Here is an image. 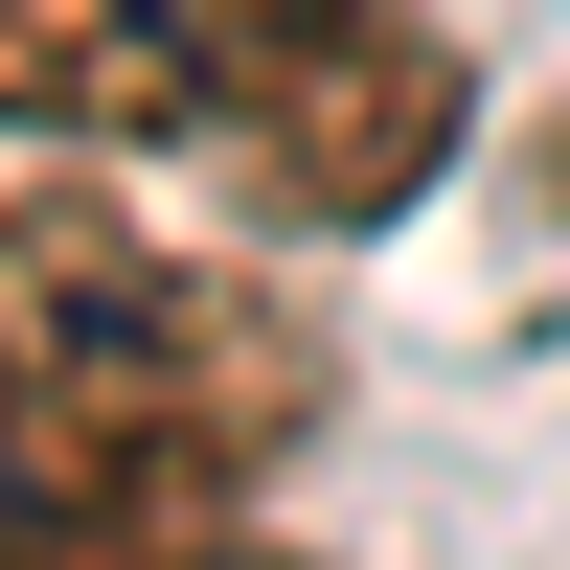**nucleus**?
<instances>
[{
    "label": "nucleus",
    "mask_w": 570,
    "mask_h": 570,
    "mask_svg": "<svg viewBox=\"0 0 570 570\" xmlns=\"http://www.w3.org/2000/svg\"><path fill=\"white\" fill-rule=\"evenodd\" d=\"M183 23V69L206 91H252V69H297V46H365V23H434V0H160Z\"/></svg>",
    "instance_id": "nucleus-5"
},
{
    "label": "nucleus",
    "mask_w": 570,
    "mask_h": 570,
    "mask_svg": "<svg viewBox=\"0 0 570 570\" xmlns=\"http://www.w3.org/2000/svg\"><path fill=\"white\" fill-rule=\"evenodd\" d=\"M320 411H343V365L274 274L137 228L115 183H0V456L160 502V525H228Z\"/></svg>",
    "instance_id": "nucleus-1"
},
{
    "label": "nucleus",
    "mask_w": 570,
    "mask_h": 570,
    "mask_svg": "<svg viewBox=\"0 0 570 570\" xmlns=\"http://www.w3.org/2000/svg\"><path fill=\"white\" fill-rule=\"evenodd\" d=\"M434 160H456V46L434 23H365V46H297V69L206 91V183L252 228H389Z\"/></svg>",
    "instance_id": "nucleus-2"
},
{
    "label": "nucleus",
    "mask_w": 570,
    "mask_h": 570,
    "mask_svg": "<svg viewBox=\"0 0 570 570\" xmlns=\"http://www.w3.org/2000/svg\"><path fill=\"white\" fill-rule=\"evenodd\" d=\"M160 548H206V525H160V502H91V480H46V456H0V570H160Z\"/></svg>",
    "instance_id": "nucleus-4"
},
{
    "label": "nucleus",
    "mask_w": 570,
    "mask_h": 570,
    "mask_svg": "<svg viewBox=\"0 0 570 570\" xmlns=\"http://www.w3.org/2000/svg\"><path fill=\"white\" fill-rule=\"evenodd\" d=\"M160 570H297V548H252V525H206V548H160Z\"/></svg>",
    "instance_id": "nucleus-6"
},
{
    "label": "nucleus",
    "mask_w": 570,
    "mask_h": 570,
    "mask_svg": "<svg viewBox=\"0 0 570 570\" xmlns=\"http://www.w3.org/2000/svg\"><path fill=\"white\" fill-rule=\"evenodd\" d=\"M0 137H206L160 0H0Z\"/></svg>",
    "instance_id": "nucleus-3"
}]
</instances>
